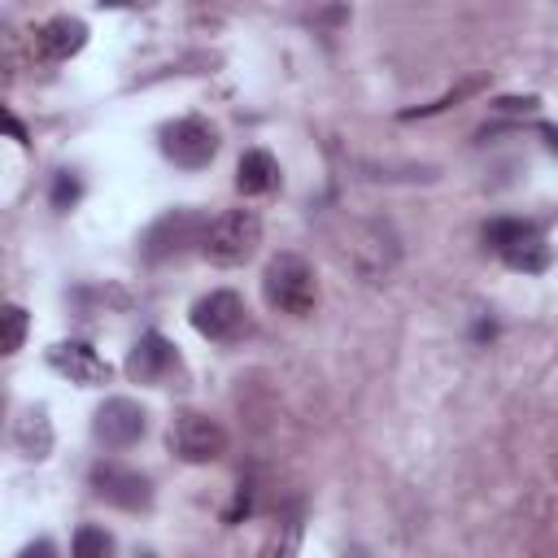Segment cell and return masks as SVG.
Listing matches in <instances>:
<instances>
[{"mask_svg": "<svg viewBox=\"0 0 558 558\" xmlns=\"http://www.w3.org/2000/svg\"><path fill=\"white\" fill-rule=\"evenodd\" d=\"M501 262H506L510 270L536 275V270H545V266H549V248H545V240H541V235H532V240H523V244L506 248V253H501Z\"/></svg>", "mask_w": 558, "mask_h": 558, "instance_id": "obj_16", "label": "cell"}, {"mask_svg": "<svg viewBox=\"0 0 558 558\" xmlns=\"http://www.w3.org/2000/svg\"><path fill=\"white\" fill-rule=\"evenodd\" d=\"M218 144H222L218 126L209 118H196V113L174 118V122L161 126V153L183 170H205L218 157Z\"/></svg>", "mask_w": 558, "mask_h": 558, "instance_id": "obj_6", "label": "cell"}, {"mask_svg": "<svg viewBox=\"0 0 558 558\" xmlns=\"http://www.w3.org/2000/svg\"><path fill=\"white\" fill-rule=\"evenodd\" d=\"M83 44H87V22L70 13H57L35 31V48L44 61H70L74 52H83Z\"/></svg>", "mask_w": 558, "mask_h": 558, "instance_id": "obj_12", "label": "cell"}, {"mask_svg": "<svg viewBox=\"0 0 558 558\" xmlns=\"http://www.w3.org/2000/svg\"><path fill=\"white\" fill-rule=\"evenodd\" d=\"M17 558H57V545L39 536V541H31V545H22V554H17Z\"/></svg>", "mask_w": 558, "mask_h": 558, "instance_id": "obj_24", "label": "cell"}, {"mask_svg": "<svg viewBox=\"0 0 558 558\" xmlns=\"http://www.w3.org/2000/svg\"><path fill=\"white\" fill-rule=\"evenodd\" d=\"M235 187L244 196H266L279 187V161L266 153V148H248L235 166Z\"/></svg>", "mask_w": 558, "mask_h": 558, "instance_id": "obj_13", "label": "cell"}, {"mask_svg": "<svg viewBox=\"0 0 558 558\" xmlns=\"http://www.w3.org/2000/svg\"><path fill=\"white\" fill-rule=\"evenodd\" d=\"M83 196V183H78V174L74 170H61L57 179H52V209H74V201Z\"/></svg>", "mask_w": 558, "mask_h": 558, "instance_id": "obj_20", "label": "cell"}, {"mask_svg": "<svg viewBox=\"0 0 558 558\" xmlns=\"http://www.w3.org/2000/svg\"><path fill=\"white\" fill-rule=\"evenodd\" d=\"M92 432H96L100 445L126 449V445L144 440V432H148V410H144L140 401H131V397H109V401L96 410Z\"/></svg>", "mask_w": 558, "mask_h": 558, "instance_id": "obj_8", "label": "cell"}, {"mask_svg": "<svg viewBox=\"0 0 558 558\" xmlns=\"http://www.w3.org/2000/svg\"><path fill=\"white\" fill-rule=\"evenodd\" d=\"M262 292H266V305L288 314V318H310L314 305H318V279H314V266L301 257V253H275L262 270Z\"/></svg>", "mask_w": 558, "mask_h": 558, "instance_id": "obj_1", "label": "cell"}, {"mask_svg": "<svg viewBox=\"0 0 558 558\" xmlns=\"http://www.w3.org/2000/svg\"><path fill=\"white\" fill-rule=\"evenodd\" d=\"M170 371H179V353L161 331H144L126 353V375L135 384H166Z\"/></svg>", "mask_w": 558, "mask_h": 558, "instance_id": "obj_10", "label": "cell"}, {"mask_svg": "<svg viewBox=\"0 0 558 558\" xmlns=\"http://www.w3.org/2000/svg\"><path fill=\"white\" fill-rule=\"evenodd\" d=\"M92 493L118 510H148L153 506V480L144 471H131V466H118V462H100L92 466Z\"/></svg>", "mask_w": 558, "mask_h": 558, "instance_id": "obj_7", "label": "cell"}, {"mask_svg": "<svg viewBox=\"0 0 558 558\" xmlns=\"http://www.w3.org/2000/svg\"><path fill=\"white\" fill-rule=\"evenodd\" d=\"M532 235H541V227L527 222V218H493V222L484 227V244H488L493 253H506V248H514V244H523V240H532Z\"/></svg>", "mask_w": 558, "mask_h": 558, "instance_id": "obj_15", "label": "cell"}, {"mask_svg": "<svg viewBox=\"0 0 558 558\" xmlns=\"http://www.w3.org/2000/svg\"><path fill=\"white\" fill-rule=\"evenodd\" d=\"M70 558H113V536H109L105 527H92V523H83V527L74 532Z\"/></svg>", "mask_w": 558, "mask_h": 558, "instance_id": "obj_17", "label": "cell"}, {"mask_svg": "<svg viewBox=\"0 0 558 558\" xmlns=\"http://www.w3.org/2000/svg\"><path fill=\"white\" fill-rule=\"evenodd\" d=\"M13 445L26 453V458H48L52 453V418L44 405H26L22 418L13 423Z\"/></svg>", "mask_w": 558, "mask_h": 558, "instance_id": "obj_14", "label": "cell"}, {"mask_svg": "<svg viewBox=\"0 0 558 558\" xmlns=\"http://www.w3.org/2000/svg\"><path fill=\"white\" fill-rule=\"evenodd\" d=\"M296 545H301V514L292 510L279 527H275V536H270V549H266V558H292L296 554Z\"/></svg>", "mask_w": 558, "mask_h": 558, "instance_id": "obj_18", "label": "cell"}, {"mask_svg": "<svg viewBox=\"0 0 558 558\" xmlns=\"http://www.w3.org/2000/svg\"><path fill=\"white\" fill-rule=\"evenodd\" d=\"M48 366L57 375H65L70 384L78 388H96V384H109V362L87 344V340H57L48 344Z\"/></svg>", "mask_w": 558, "mask_h": 558, "instance_id": "obj_9", "label": "cell"}, {"mask_svg": "<svg viewBox=\"0 0 558 558\" xmlns=\"http://www.w3.org/2000/svg\"><path fill=\"white\" fill-rule=\"evenodd\" d=\"M536 105H541L536 96H501V100H497V109H501V113H532Z\"/></svg>", "mask_w": 558, "mask_h": 558, "instance_id": "obj_23", "label": "cell"}, {"mask_svg": "<svg viewBox=\"0 0 558 558\" xmlns=\"http://www.w3.org/2000/svg\"><path fill=\"white\" fill-rule=\"evenodd\" d=\"M22 340H26V310L13 301L4 305V353H17Z\"/></svg>", "mask_w": 558, "mask_h": 558, "instance_id": "obj_21", "label": "cell"}, {"mask_svg": "<svg viewBox=\"0 0 558 558\" xmlns=\"http://www.w3.org/2000/svg\"><path fill=\"white\" fill-rule=\"evenodd\" d=\"M170 453L179 462H192V466H205V462H218L227 453V427L205 414V410H179L170 418Z\"/></svg>", "mask_w": 558, "mask_h": 558, "instance_id": "obj_3", "label": "cell"}, {"mask_svg": "<svg viewBox=\"0 0 558 558\" xmlns=\"http://www.w3.org/2000/svg\"><path fill=\"white\" fill-rule=\"evenodd\" d=\"M262 244V218L257 209H222L218 218L205 222V235H201V253L209 257V266H244Z\"/></svg>", "mask_w": 558, "mask_h": 558, "instance_id": "obj_2", "label": "cell"}, {"mask_svg": "<svg viewBox=\"0 0 558 558\" xmlns=\"http://www.w3.org/2000/svg\"><path fill=\"white\" fill-rule=\"evenodd\" d=\"M541 135H545V144L558 153V126H541Z\"/></svg>", "mask_w": 558, "mask_h": 558, "instance_id": "obj_26", "label": "cell"}, {"mask_svg": "<svg viewBox=\"0 0 558 558\" xmlns=\"http://www.w3.org/2000/svg\"><path fill=\"white\" fill-rule=\"evenodd\" d=\"M248 510H253V484H240V488H235L231 510L222 514V523H240V514H248Z\"/></svg>", "mask_w": 558, "mask_h": 558, "instance_id": "obj_22", "label": "cell"}, {"mask_svg": "<svg viewBox=\"0 0 558 558\" xmlns=\"http://www.w3.org/2000/svg\"><path fill=\"white\" fill-rule=\"evenodd\" d=\"M397 235H392V227L388 222H366L362 231H357V240H353V266L362 270V279H371V283H379L392 266H397Z\"/></svg>", "mask_w": 558, "mask_h": 558, "instance_id": "obj_11", "label": "cell"}, {"mask_svg": "<svg viewBox=\"0 0 558 558\" xmlns=\"http://www.w3.org/2000/svg\"><path fill=\"white\" fill-rule=\"evenodd\" d=\"M9 131H13V140H17V144H26V131H22V122H17L13 113H9Z\"/></svg>", "mask_w": 558, "mask_h": 558, "instance_id": "obj_25", "label": "cell"}, {"mask_svg": "<svg viewBox=\"0 0 558 558\" xmlns=\"http://www.w3.org/2000/svg\"><path fill=\"white\" fill-rule=\"evenodd\" d=\"M192 327H196L205 340H214V344H235V340L248 336L253 318H248V305H244L240 292L214 288V292H205V296L192 305Z\"/></svg>", "mask_w": 558, "mask_h": 558, "instance_id": "obj_5", "label": "cell"}, {"mask_svg": "<svg viewBox=\"0 0 558 558\" xmlns=\"http://www.w3.org/2000/svg\"><path fill=\"white\" fill-rule=\"evenodd\" d=\"M205 235V218L196 209H166L144 235H140V257L148 266H166L174 257H183L192 244H201Z\"/></svg>", "mask_w": 558, "mask_h": 558, "instance_id": "obj_4", "label": "cell"}, {"mask_svg": "<svg viewBox=\"0 0 558 558\" xmlns=\"http://www.w3.org/2000/svg\"><path fill=\"white\" fill-rule=\"evenodd\" d=\"M471 92H480V78H466V83H458L453 92H445L440 100H432V105H418V109H405L401 118H432V113H440V109H449V105H458V100H466Z\"/></svg>", "mask_w": 558, "mask_h": 558, "instance_id": "obj_19", "label": "cell"}]
</instances>
